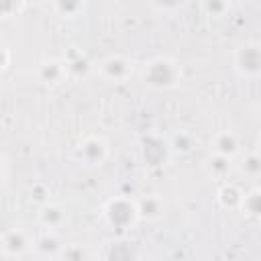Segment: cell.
Listing matches in <instances>:
<instances>
[{
  "label": "cell",
  "instance_id": "obj_16",
  "mask_svg": "<svg viewBox=\"0 0 261 261\" xmlns=\"http://www.w3.org/2000/svg\"><path fill=\"white\" fill-rule=\"evenodd\" d=\"M51 8L59 18L73 20L84 14L86 10V0H51Z\"/></svg>",
  "mask_w": 261,
  "mask_h": 261
},
{
  "label": "cell",
  "instance_id": "obj_25",
  "mask_svg": "<svg viewBox=\"0 0 261 261\" xmlns=\"http://www.w3.org/2000/svg\"><path fill=\"white\" fill-rule=\"evenodd\" d=\"M10 67V47L4 43L2 45V71H6Z\"/></svg>",
  "mask_w": 261,
  "mask_h": 261
},
{
  "label": "cell",
  "instance_id": "obj_1",
  "mask_svg": "<svg viewBox=\"0 0 261 261\" xmlns=\"http://www.w3.org/2000/svg\"><path fill=\"white\" fill-rule=\"evenodd\" d=\"M141 82L157 92L173 90L181 82V65L169 55H155L143 63Z\"/></svg>",
  "mask_w": 261,
  "mask_h": 261
},
{
  "label": "cell",
  "instance_id": "obj_14",
  "mask_svg": "<svg viewBox=\"0 0 261 261\" xmlns=\"http://www.w3.org/2000/svg\"><path fill=\"white\" fill-rule=\"evenodd\" d=\"M137 210H139V218L153 222L159 220L165 212V202L159 194H145L141 198H137Z\"/></svg>",
  "mask_w": 261,
  "mask_h": 261
},
{
  "label": "cell",
  "instance_id": "obj_23",
  "mask_svg": "<svg viewBox=\"0 0 261 261\" xmlns=\"http://www.w3.org/2000/svg\"><path fill=\"white\" fill-rule=\"evenodd\" d=\"M149 2L157 12H177L179 8L186 6L188 0H149Z\"/></svg>",
  "mask_w": 261,
  "mask_h": 261
},
{
  "label": "cell",
  "instance_id": "obj_3",
  "mask_svg": "<svg viewBox=\"0 0 261 261\" xmlns=\"http://www.w3.org/2000/svg\"><path fill=\"white\" fill-rule=\"evenodd\" d=\"M232 67L241 77L257 80L261 77V43L249 41L234 49Z\"/></svg>",
  "mask_w": 261,
  "mask_h": 261
},
{
  "label": "cell",
  "instance_id": "obj_10",
  "mask_svg": "<svg viewBox=\"0 0 261 261\" xmlns=\"http://www.w3.org/2000/svg\"><path fill=\"white\" fill-rule=\"evenodd\" d=\"M210 151L234 159V157H239L241 151H243L241 139H239V135L232 133V130H218V133H214V135L210 137Z\"/></svg>",
  "mask_w": 261,
  "mask_h": 261
},
{
  "label": "cell",
  "instance_id": "obj_29",
  "mask_svg": "<svg viewBox=\"0 0 261 261\" xmlns=\"http://www.w3.org/2000/svg\"><path fill=\"white\" fill-rule=\"evenodd\" d=\"M43 0H27V4H41Z\"/></svg>",
  "mask_w": 261,
  "mask_h": 261
},
{
  "label": "cell",
  "instance_id": "obj_5",
  "mask_svg": "<svg viewBox=\"0 0 261 261\" xmlns=\"http://www.w3.org/2000/svg\"><path fill=\"white\" fill-rule=\"evenodd\" d=\"M35 239L24 228H8L0 237V255L4 259H22L33 255Z\"/></svg>",
  "mask_w": 261,
  "mask_h": 261
},
{
  "label": "cell",
  "instance_id": "obj_2",
  "mask_svg": "<svg viewBox=\"0 0 261 261\" xmlns=\"http://www.w3.org/2000/svg\"><path fill=\"white\" fill-rule=\"evenodd\" d=\"M102 218L110 230L116 234H124L133 230V226L141 220L137 210V200L128 196H114L102 206Z\"/></svg>",
  "mask_w": 261,
  "mask_h": 261
},
{
  "label": "cell",
  "instance_id": "obj_19",
  "mask_svg": "<svg viewBox=\"0 0 261 261\" xmlns=\"http://www.w3.org/2000/svg\"><path fill=\"white\" fill-rule=\"evenodd\" d=\"M241 212L253 220H261V186H255L253 190L245 192Z\"/></svg>",
  "mask_w": 261,
  "mask_h": 261
},
{
  "label": "cell",
  "instance_id": "obj_12",
  "mask_svg": "<svg viewBox=\"0 0 261 261\" xmlns=\"http://www.w3.org/2000/svg\"><path fill=\"white\" fill-rule=\"evenodd\" d=\"M204 171L210 179H216V181H226V177L230 175L232 171V159L226 157V155H220V153H214L210 151L208 157L204 159Z\"/></svg>",
  "mask_w": 261,
  "mask_h": 261
},
{
  "label": "cell",
  "instance_id": "obj_17",
  "mask_svg": "<svg viewBox=\"0 0 261 261\" xmlns=\"http://www.w3.org/2000/svg\"><path fill=\"white\" fill-rule=\"evenodd\" d=\"M237 169L245 177L255 179V181H261V155L255 153V151H249V153L241 155V159L237 163Z\"/></svg>",
  "mask_w": 261,
  "mask_h": 261
},
{
  "label": "cell",
  "instance_id": "obj_8",
  "mask_svg": "<svg viewBox=\"0 0 261 261\" xmlns=\"http://www.w3.org/2000/svg\"><path fill=\"white\" fill-rule=\"evenodd\" d=\"M35 77L41 86H47V88H57L61 86L67 77H69V71H67V65L61 59L57 57H49V59H43L37 69H35Z\"/></svg>",
  "mask_w": 261,
  "mask_h": 261
},
{
  "label": "cell",
  "instance_id": "obj_6",
  "mask_svg": "<svg viewBox=\"0 0 261 261\" xmlns=\"http://www.w3.org/2000/svg\"><path fill=\"white\" fill-rule=\"evenodd\" d=\"M133 69H135L133 59H128V57H124L120 53L106 55L96 65V73L102 80L110 82V84H124V82H128L130 75H133Z\"/></svg>",
  "mask_w": 261,
  "mask_h": 261
},
{
  "label": "cell",
  "instance_id": "obj_15",
  "mask_svg": "<svg viewBox=\"0 0 261 261\" xmlns=\"http://www.w3.org/2000/svg\"><path fill=\"white\" fill-rule=\"evenodd\" d=\"M63 61L67 65V71H69V77H84L94 65L90 63V59L75 47H71L65 55H63Z\"/></svg>",
  "mask_w": 261,
  "mask_h": 261
},
{
  "label": "cell",
  "instance_id": "obj_28",
  "mask_svg": "<svg viewBox=\"0 0 261 261\" xmlns=\"http://www.w3.org/2000/svg\"><path fill=\"white\" fill-rule=\"evenodd\" d=\"M243 2H247V0H230V4H232V6H237V4H243Z\"/></svg>",
  "mask_w": 261,
  "mask_h": 261
},
{
  "label": "cell",
  "instance_id": "obj_21",
  "mask_svg": "<svg viewBox=\"0 0 261 261\" xmlns=\"http://www.w3.org/2000/svg\"><path fill=\"white\" fill-rule=\"evenodd\" d=\"M27 6V0H0V12H2V18L8 20V18H14L16 14H20Z\"/></svg>",
  "mask_w": 261,
  "mask_h": 261
},
{
  "label": "cell",
  "instance_id": "obj_11",
  "mask_svg": "<svg viewBox=\"0 0 261 261\" xmlns=\"http://www.w3.org/2000/svg\"><path fill=\"white\" fill-rule=\"evenodd\" d=\"M65 208L57 202H45L43 206H39V212H37V220L43 228L47 230H59L63 224H65Z\"/></svg>",
  "mask_w": 261,
  "mask_h": 261
},
{
  "label": "cell",
  "instance_id": "obj_20",
  "mask_svg": "<svg viewBox=\"0 0 261 261\" xmlns=\"http://www.w3.org/2000/svg\"><path fill=\"white\" fill-rule=\"evenodd\" d=\"M200 8H202L204 16H208L212 20H220V18L228 16V12L234 6L230 4V0H200Z\"/></svg>",
  "mask_w": 261,
  "mask_h": 261
},
{
  "label": "cell",
  "instance_id": "obj_26",
  "mask_svg": "<svg viewBox=\"0 0 261 261\" xmlns=\"http://www.w3.org/2000/svg\"><path fill=\"white\" fill-rule=\"evenodd\" d=\"M253 151L261 155V130H259V135L255 137V143H253Z\"/></svg>",
  "mask_w": 261,
  "mask_h": 261
},
{
  "label": "cell",
  "instance_id": "obj_22",
  "mask_svg": "<svg viewBox=\"0 0 261 261\" xmlns=\"http://www.w3.org/2000/svg\"><path fill=\"white\" fill-rule=\"evenodd\" d=\"M29 198H31V202L43 206L45 202L51 200V192H49V188H47L43 181H35V184L31 186V190H29Z\"/></svg>",
  "mask_w": 261,
  "mask_h": 261
},
{
  "label": "cell",
  "instance_id": "obj_9",
  "mask_svg": "<svg viewBox=\"0 0 261 261\" xmlns=\"http://www.w3.org/2000/svg\"><path fill=\"white\" fill-rule=\"evenodd\" d=\"M65 245L61 243L57 230H43L37 239H35V245H33V257H39V259H61V253H63Z\"/></svg>",
  "mask_w": 261,
  "mask_h": 261
},
{
  "label": "cell",
  "instance_id": "obj_13",
  "mask_svg": "<svg viewBox=\"0 0 261 261\" xmlns=\"http://www.w3.org/2000/svg\"><path fill=\"white\" fill-rule=\"evenodd\" d=\"M243 198H245V192L241 190V186L228 179L222 181L220 188L216 190V202L224 210H241Z\"/></svg>",
  "mask_w": 261,
  "mask_h": 261
},
{
  "label": "cell",
  "instance_id": "obj_24",
  "mask_svg": "<svg viewBox=\"0 0 261 261\" xmlns=\"http://www.w3.org/2000/svg\"><path fill=\"white\" fill-rule=\"evenodd\" d=\"M82 257H86V253L80 245H65L61 253V259H82Z\"/></svg>",
  "mask_w": 261,
  "mask_h": 261
},
{
  "label": "cell",
  "instance_id": "obj_27",
  "mask_svg": "<svg viewBox=\"0 0 261 261\" xmlns=\"http://www.w3.org/2000/svg\"><path fill=\"white\" fill-rule=\"evenodd\" d=\"M255 120H257V124H259V128H261V104H259L257 110H255Z\"/></svg>",
  "mask_w": 261,
  "mask_h": 261
},
{
  "label": "cell",
  "instance_id": "obj_4",
  "mask_svg": "<svg viewBox=\"0 0 261 261\" xmlns=\"http://www.w3.org/2000/svg\"><path fill=\"white\" fill-rule=\"evenodd\" d=\"M110 155V147L102 135H86L75 145V159L88 167H100Z\"/></svg>",
  "mask_w": 261,
  "mask_h": 261
},
{
  "label": "cell",
  "instance_id": "obj_7",
  "mask_svg": "<svg viewBox=\"0 0 261 261\" xmlns=\"http://www.w3.org/2000/svg\"><path fill=\"white\" fill-rule=\"evenodd\" d=\"M139 155L151 167L163 165L171 155L169 141H165L159 135H143L139 141Z\"/></svg>",
  "mask_w": 261,
  "mask_h": 261
},
{
  "label": "cell",
  "instance_id": "obj_18",
  "mask_svg": "<svg viewBox=\"0 0 261 261\" xmlns=\"http://www.w3.org/2000/svg\"><path fill=\"white\" fill-rule=\"evenodd\" d=\"M198 145V139L190 133V130H177L169 137V147L171 153H179V155H190Z\"/></svg>",
  "mask_w": 261,
  "mask_h": 261
}]
</instances>
